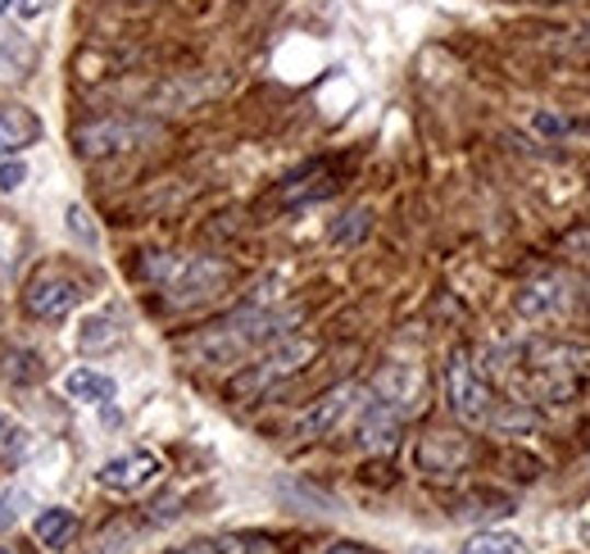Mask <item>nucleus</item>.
Returning a JSON list of instances; mask_svg holds the SVG:
<instances>
[{
  "label": "nucleus",
  "instance_id": "c756f323",
  "mask_svg": "<svg viewBox=\"0 0 590 554\" xmlns=\"http://www.w3.org/2000/svg\"><path fill=\"white\" fill-rule=\"evenodd\" d=\"M414 554H437V550H414Z\"/></svg>",
  "mask_w": 590,
  "mask_h": 554
},
{
  "label": "nucleus",
  "instance_id": "0eeeda50",
  "mask_svg": "<svg viewBox=\"0 0 590 554\" xmlns=\"http://www.w3.org/2000/svg\"><path fill=\"white\" fill-rule=\"evenodd\" d=\"M78 300H82V291H78L73 277L37 273L33 282H27V291H23V310L33 319H42V323H59V319H69L78 310Z\"/></svg>",
  "mask_w": 590,
  "mask_h": 554
},
{
  "label": "nucleus",
  "instance_id": "393cba45",
  "mask_svg": "<svg viewBox=\"0 0 590 554\" xmlns=\"http://www.w3.org/2000/svg\"><path fill=\"white\" fill-rule=\"evenodd\" d=\"M536 132L558 137V132H568V123H564V118H554V114H536Z\"/></svg>",
  "mask_w": 590,
  "mask_h": 554
},
{
  "label": "nucleus",
  "instance_id": "cd10ccee",
  "mask_svg": "<svg viewBox=\"0 0 590 554\" xmlns=\"http://www.w3.org/2000/svg\"><path fill=\"white\" fill-rule=\"evenodd\" d=\"M173 554H219V550H213V541H196V545H182Z\"/></svg>",
  "mask_w": 590,
  "mask_h": 554
},
{
  "label": "nucleus",
  "instance_id": "20e7f679",
  "mask_svg": "<svg viewBox=\"0 0 590 554\" xmlns=\"http://www.w3.org/2000/svg\"><path fill=\"white\" fill-rule=\"evenodd\" d=\"M154 132V123L146 118H132V114H114V118H96L86 123V128L73 132V146L82 160H105V155H123V150H137L146 146Z\"/></svg>",
  "mask_w": 590,
  "mask_h": 554
},
{
  "label": "nucleus",
  "instance_id": "f257e3e1",
  "mask_svg": "<svg viewBox=\"0 0 590 554\" xmlns=\"http://www.w3.org/2000/svg\"><path fill=\"white\" fill-rule=\"evenodd\" d=\"M296 314H282V310H259V304H245L232 319L223 323H209L205 332L186 336L182 342V355H192L196 363H241L251 359L255 350H268L273 342H282L291 332Z\"/></svg>",
  "mask_w": 590,
  "mask_h": 554
},
{
  "label": "nucleus",
  "instance_id": "6ab92c4d",
  "mask_svg": "<svg viewBox=\"0 0 590 554\" xmlns=\"http://www.w3.org/2000/svg\"><path fill=\"white\" fill-rule=\"evenodd\" d=\"M27 505H33V496H27L23 486H10V490H0V536L19 528V518L27 513Z\"/></svg>",
  "mask_w": 590,
  "mask_h": 554
},
{
  "label": "nucleus",
  "instance_id": "1a4fd4ad",
  "mask_svg": "<svg viewBox=\"0 0 590 554\" xmlns=\"http://www.w3.org/2000/svg\"><path fill=\"white\" fill-rule=\"evenodd\" d=\"M154 477H160V459H154L150 450H128V454H118V459H109V464L96 473V482L105 486V490H141V486H150Z\"/></svg>",
  "mask_w": 590,
  "mask_h": 554
},
{
  "label": "nucleus",
  "instance_id": "9b49d317",
  "mask_svg": "<svg viewBox=\"0 0 590 554\" xmlns=\"http://www.w3.org/2000/svg\"><path fill=\"white\" fill-rule=\"evenodd\" d=\"M378 395H382V405H391L400 418L414 414L423 405V378H418V368L409 363H391L386 373L378 378Z\"/></svg>",
  "mask_w": 590,
  "mask_h": 554
},
{
  "label": "nucleus",
  "instance_id": "9d476101",
  "mask_svg": "<svg viewBox=\"0 0 590 554\" xmlns=\"http://www.w3.org/2000/svg\"><path fill=\"white\" fill-rule=\"evenodd\" d=\"M42 141V118L27 105H5L0 109V160H19L27 146Z\"/></svg>",
  "mask_w": 590,
  "mask_h": 554
},
{
  "label": "nucleus",
  "instance_id": "dca6fc26",
  "mask_svg": "<svg viewBox=\"0 0 590 554\" xmlns=\"http://www.w3.org/2000/svg\"><path fill=\"white\" fill-rule=\"evenodd\" d=\"M418 459H423L427 473H450V469H459L463 459H468V446L450 441V437H427L423 450H418Z\"/></svg>",
  "mask_w": 590,
  "mask_h": 554
},
{
  "label": "nucleus",
  "instance_id": "7ed1b4c3",
  "mask_svg": "<svg viewBox=\"0 0 590 554\" xmlns=\"http://www.w3.org/2000/svg\"><path fill=\"white\" fill-rule=\"evenodd\" d=\"M146 273H164V291H169V304L173 310H192V304H205L213 300L223 287H228V264L219 259H160V264H146Z\"/></svg>",
  "mask_w": 590,
  "mask_h": 554
},
{
  "label": "nucleus",
  "instance_id": "5701e85b",
  "mask_svg": "<svg viewBox=\"0 0 590 554\" xmlns=\"http://www.w3.org/2000/svg\"><path fill=\"white\" fill-rule=\"evenodd\" d=\"M23 182H27V164L23 160H5V164H0V192H19L23 187Z\"/></svg>",
  "mask_w": 590,
  "mask_h": 554
},
{
  "label": "nucleus",
  "instance_id": "6e6552de",
  "mask_svg": "<svg viewBox=\"0 0 590 554\" xmlns=\"http://www.w3.org/2000/svg\"><path fill=\"white\" fill-rule=\"evenodd\" d=\"M572 300H577V287L568 282V277L545 273V277H536V282H527L518 291V314L522 319H554V314H564Z\"/></svg>",
  "mask_w": 590,
  "mask_h": 554
},
{
  "label": "nucleus",
  "instance_id": "412c9836",
  "mask_svg": "<svg viewBox=\"0 0 590 554\" xmlns=\"http://www.w3.org/2000/svg\"><path fill=\"white\" fill-rule=\"evenodd\" d=\"M219 554H282V545H273L268 536H223L213 541Z\"/></svg>",
  "mask_w": 590,
  "mask_h": 554
},
{
  "label": "nucleus",
  "instance_id": "f03ea898",
  "mask_svg": "<svg viewBox=\"0 0 590 554\" xmlns=\"http://www.w3.org/2000/svg\"><path fill=\"white\" fill-rule=\"evenodd\" d=\"M314 355H319V346L309 342V336H282V342H273L255 363H245V373L232 378V395L236 400H255L259 391L277 386L282 378H296Z\"/></svg>",
  "mask_w": 590,
  "mask_h": 554
},
{
  "label": "nucleus",
  "instance_id": "c85d7f7f",
  "mask_svg": "<svg viewBox=\"0 0 590 554\" xmlns=\"http://www.w3.org/2000/svg\"><path fill=\"white\" fill-rule=\"evenodd\" d=\"M0 554H23V550H14V545H0Z\"/></svg>",
  "mask_w": 590,
  "mask_h": 554
},
{
  "label": "nucleus",
  "instance_id": "39448f33",
  "mask_svg": "<svg viewBox=\"0 0 590 554\" xmlns=\"http://www.w3.org/2000/svg\"><path fill=\"white\" fill-rule=\"evenodd\" d=\"M446 395H450V409L463 418V423H490V409H495V400H490V386L482 382V373H477V363L463 355V350H454L450 359H446Z\"/></svg>",
  "mask_w": 590,
  "mask_h": 554
},
{
  "label": "nucleus",
  "instance_id": "b1692460",
  "mask_svg": "<svg viewBox=\"0 0 590 554\" xmlns=\"http://www.w3.org/2000/svg\"><path fill=\"white\" fill-rule=\"evenodd\" d=\"M363 228H368V209L350 213V223H346V228H336V241H355V236H363Z\"/></svg>",
  "mask_w": 590,
  "mask_h": 554
},
{
  "label": "nucleus",
  "instance_id": "423d86ee",
  "mask_svg": "<svg viewBox=\"0 0 590 554\" xmlns=\"http://www.w3.org/2000/svg\"><path fill=\"white\" fill-rule=\"evenodd\" d=\"M368 405V395L359 382H340L327 395H319L300 418H296V437H332L336 427H346L350 418H359V409Z\"/></svg>",
  "mask_w": 590,
  "mask_h": 554
},
{
  "label": "nucleus",
  "instance_id": "2eb2a0df",
  "mask_svg": "<svg viewBox=\"0 0 590 554\" xmlns=\"http://www.w3.org/2000/svg\"><path fill=\"white\" fill-rule=\"evenodd\" d=\"M33 532H37L42 545L65 550V545L73 541V532H78V518H73V509H65V505H50V509H42V513L33 518Z\"/></svg>",
  "mask_w": 590,
  "mask_h": 554
},
{
  "label": "nucleus",
  "instance_id": "a211bd4d",
  "mask_svg": "<svg viewBox=\"0 0 590 554\" xmlns=\"http://www.w3.org/2000/svg\"><path fill=\"white\" fill-rule=\"evenodd\" d=\"M463 554H522V541L513 532H477Z\"/></svg>",
  "mask_w": 590,
  "mask_h": 554
},
{
  "label": "nucleus",
  "instance_id": "ddd939ff",
  "mask_svg": "<svg viewBox=\"0 0 590 554\" xmlns=\"http://www.w3.org/2000/svg\"><path fill=\"white\" fill-rule=\"evenodd\" d=\"M123 336H128V327H123L118 314H91L78 327V350L82 355H109V350L123 346Z\"/></svg>",
  "mask_w": 590,
  "mask_h": 554
},
{
  "label": "nucleus",
  "instance_id": "f3484780",
  "mask_svg": "<svg viewBox=\"0 0 590 554\" xmlns=\"http://www.w3.org/2000/svg\"><path fill=\"white\" fill-rule=\"evenodd\" d=\"M5 378H10L14 386L42 382V378H46V363H42L37 350H10V355H5Z\"/></svg>",
  "mask_w": 590,
  "mask_h": 554
},
{
  "label": "nucleus",
  "instance_id": "bb28decb",
  "mask_svg": "<svg viewBox=\"0 0 590 554\" xmlns=\"http://www.w3.org/2000/svg\"><path fill=\"white\" fill-rule=\"evenodd\" d=\"M327 554H372V550L368 545H355V541H336Z\"/></svg>",
  "mask_w": 590,
  "mask_h": 554
},
{
  "label": "nucleus",
  "instance_id": "4be33fe9",
  "mask_svg": "<svg viewBox=\"0 0 590 554\" xmlns=\"http://www.w3.org/2000/svg\"><path fill=\"white\" fill-rule=\"evenodd\" d=\"M27 441H33V432L19 423V418H10V414H0V450L5 454H23L27 450Z\"/></svg>",
  "mask_w": 590,
  "mask_h": 554
},
{
  "label": "nucleus",
  "instance_id": "aec40b11",
  "mask_svg": "<svg viewBox=\"0 0 590 554\" xmlns=\"http://www.w3.org/2000/svg\"><path fill=\"white\" fill-rule=\"evenodd\" d=\"M65 223H69V232H73L82 245L101 251V228H96V219H91L86 205H69V209H65Z\"/></svg>",
  "mask_w": 590,
  "mask_h": 554
},
{
  "label": "nucleus",
  "instance_id": "4468645a",
  "mask_svg": "<svg viewBox=\"0 0 590 554\" xmlns=\"http://www.w3.org/2000/svg\"><path fill=\"white\" fill-rule=\"evenodd\" d=\"M65 391H69V400H82V405H109L118 386L109 373H96V368H73L65 378Z\"/></svg>",
  "mask_w": 590,
  "mask_h": 554
},
{
  "label": "nucleus",
  "instance_id": "a878e982",
  "mask_svg": "<svg viewBox=\"0 0 590 554\" xmlns=\"http://www.w3.org/2000/svg\"><path fill=\"white\" fill-rule=\"evenodd\" d=\"M50 5H55V0H19V14L23 19H42Z\"/></svg>",
  "mask_w": 590,
  "mask_h": 554
},
{
  "label": "nucleus",
  "instance_id": "f8f14e48",
  "mask_svg": "<svg viewBox=\"0 0 590 554\" xmlns=\"http://www.w3.org/2000/svg\"><path fill=\"white\" fill-rule=\"evenodd\" d=\"M400 441V414L382 400H368L359 409V446L363 450H395Z\"/></svg>",
  "mask_w": 590,
  "mask_h": 554
}]
</instances>
